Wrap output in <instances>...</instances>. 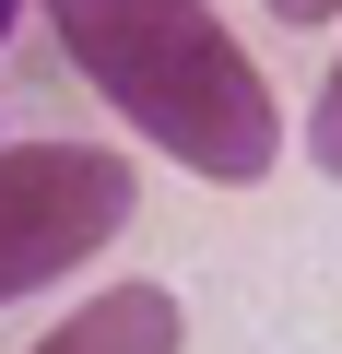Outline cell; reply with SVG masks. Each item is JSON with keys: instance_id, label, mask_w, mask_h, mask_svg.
Instances as JSON below:
<instances>
[{"instance_id": "obj_1", "label": "cell", "mask_w": 342, "mask_h": 354, "mask_svg": "<svg viewBox=\"0 0 342 354\" xmlns=\"http://www.w3.org/2000/svg\"><path fill=\"white\" fill-rule=\"evenodd\" d=\"M36 12L59 59L106 95V118H130L165 165L213 189H260L283 165V95L260 83L213 0H36Z\"/></svg>"}, {"instance_id": "obj_2", "label": "cell", "mask_w": 342, "mask_h": 354, "mask_svg": "<svg viewBox=\"0 0 342 354\" xmlns=\"http://www.w3.org/2000/svg\"><path fill=\"white\" fill-rule=\"evenodd\" d=\"M142 213V177L106 142H0V307H24L106 260V236Z\"/></svg>"}, {"instance_id": "obj_3", "label": "cell", "mask_w": 342, "mask_h": 354, "mask_svg": "<svg viewBox=\"0 0 342 354\" xmlns=\"http://www.w3.org/2000/svg\"><path fill=\"white\" fill-rule=\"evenodd\" d=\"M178 342H189V307L165 283H106V295L59 307L24 354H178Z\"/></svg>"}, {"instance_id": "obj_4", "label": "cell", "mask_w": 342, "mask_h": 354, "mask_svg": "<svg viewBox=\"0 0 342 354\" xmlns=\"http://www.w3.org/2000/svg\"><path fill=\"white\" fill-rule=\"evenodd\" d=\"M307 165H319V177H342V48H330L319 95H307Z\"/></svg>"}, {"instance_id": "obj_5", "label": "cell", "mask_w": 342, "mask_h": 354, "mask_svg": "<svg viewBox=\"0 0 342 354\" xmlns=\"http://www.w3.org/2000/svg\"><path fill=\"white\" fill-rule=\"evenodd\" d=\"M272 24H342V0H260Z\"/></svg>"}, {"instance_id": "obj_6", "label": "cell", "mask_w": 342, "mask_h": 354, "mask_svg": "<svg viewBox=\"0 0 342 354\" xmlns=\"http://www.w3.org/2000/svg\"><path fill=\"white\" fill-rule=\"evenodd\" d=\"M12 12H24V0H0V36H12Z\"/></svg>"}]
</instances>
